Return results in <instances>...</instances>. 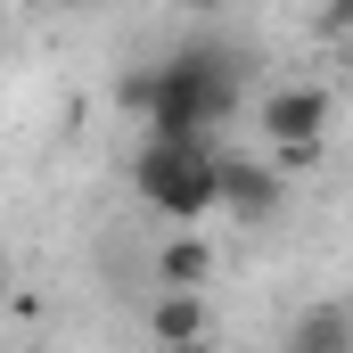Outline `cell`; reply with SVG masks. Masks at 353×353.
<instances>
[{
  "instance_id": "5b68a950",
  "label": "cell",
  "mask_w": 353,
  "mask_h": 353,
  "mask_svg": "<svg viewBox=\"0 0 353 353\" xmlns=\"http://www.w3.org/2000/svg\"><path fill=\"white\" fill-rule=\"evenodd\" d=\"M148 337L173 353H197L205 345V296H189V288H157V304H148Z\"/></svg>"
},
{
  "instance_id": "8992f818",
  "label": "cell",
  "mask_w": 353,
  "mask_h": 353,
  "mask_svg": "<svg viewBox=\"0 0 353 353\" xmlns=\"http://www.w3.org/2000/svg\"><path fill=\"white\" fill-rule=\"evenodd\" d=\"M288 353H353V312L345 304H312L288 329Z\"/></svg>"
},
{
  "instance_id": "52a82bcc",
  "label": "cell",
  "mask_w": 353,
  "mask_h": 353,
  "mask_svg": "<svg viewBox=\"0 0 353 353\" xmlns=\"http://www.w3.org/2000/svg\"><path fill=\"white\" fill-rule=\"evenodd\" d=\"M205 279H214V247H205V239H173V247L157 255V288H189V296H197Z\"/></svg>"
},
{
  "instance_id": "6da1fadb",
  "label": "cell",
  "mask_w": 353,
  "mask_h": 353,
  "mask_svg": "<svg viewBox=\"0 0 353 353\" xmlns=\"http://www.w3.org/2000/svg\"><path fill=\"white\" fill-rule=\"evenodd\" d=\"M239 83H247V66H239L230 50L189 41L173 58L123 74V107L148 115V140H214V132L230 123V107H239Z\"/></svg>"
},
{
  "instance_id": "ba28073f",
  "label": "cell",
  "mask_w": 353,
  "mask_h": 353,
  "mask_svg": "<svg viewBox=\"0 0 353 353\" xmlns=\"http://www.w3.org/2000/svg\"><path fill=\"white\" fill-rule=\"evenodd\" d=\"M181 8H197V17H205V8H222V0H181Z\"/></svg>"
},
{
  "instance_id": "3957f363",
  "label": "cell",
  "mask_w": 353,
  "mask_h": 353,
  "mask_svg": "<svg viewBox=\"0 0 353 353\" xmlns=\"http://www.w3.org/2000/svg\"><path fill=\"white\" fill-rule=\"evenodd\" d=\"M288 205V173L271 157H239V148H214V214L230 222H271Z\"/></svg>"
},
{
  "instance_id": "9c48e42d",
  "label": "cell",
  "mask_w": 353,
  "mask_h": 353,
  "mask_svg": "<svg viewBox=\"0 0 353 353\" xmlns=\"http://www.w3.org/2000/svg\"><path fill=\"white\" fill-rule=\"evenodd\" d=\"M0 296H8V271H0Z\"/></svg>"
},
{
  "instance_id": "277c9868",
  "label": "cell",
  "mask_w": 353,
  "mask_h": 353,
  "mask_svg": "<svg viewBox=\"0 0 353 353\" xmlns=\"http://www.w3.org/2000/svg\"><path fill=\"white\" fill-rule=\"evenodd\" d=\"M321 132H329V90L321 83H288V90L263 99V140L271 148H312Z\"/></svg>"
},
{
  "instance_id": "30bf717a",
  "label": "cell",
  "mask_w": 353,
  "mask_h": 353,
  "mask_svg": "<svg viewBox=\"0 0 353 353\" xmlns=\"http://www.w3.org/2000/svg\"><path fill=\"white\" fill-rule=\"evenodd\" d=\"M0 25H8V8H0Z\"/></svg>"
},
{
  "instance_id": "7a4b0ae2",
  "label": "cell",
  "mask_w": 353,
  "mask_h": 353,
  "mask_svg": "<svg viewBox=\"0 0 353 353\" xmlns=\"http://www.w3.org/2000/svg\"><path fill=\"white\" fill-rule=\"evenodd\" d=\"M132 189L165 222H205L214 214V140H148L132 157Z\"/></svg>"
}]
</instances>
